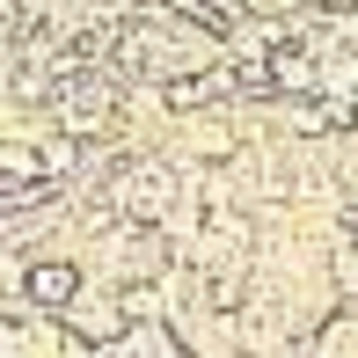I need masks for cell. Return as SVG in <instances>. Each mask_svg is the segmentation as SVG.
Wrapping results in <instances>:
<instances>
[{"mask_svg":"<svg viewBox=\"0 0 358 358\" xmlns=\"http://www.w3.org/2000/svg\"><path fill=\"white\" fill-rule=\"evenodd\" d=\"M22 292H29L37 307H73V300H80V271H73V264H37V271L22 278Z\"/></svg>","mask_w":358,"mask_h":358,"instance_id":"cell-1","label":"cell"}]
</instances>
